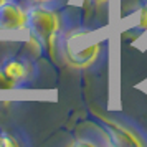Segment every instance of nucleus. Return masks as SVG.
Returning a JSON list of instances; mask_svg holds the SVG:
<instances>
[{
    "label": "nucleus",
    "mask_w": 147,
    "mask_h": 147,
    "mask_svg": "<svg viewBox=\"0 0 147 147\" xmlns=\"http://www.w3.org/2000/svg\"><path fill=\"white\" fill-rule=\"evenodd\" d=\"M27 20L25 28L30 33V38L38 50H48L53 53V45L56 33L60 30V15L55 10H50L47 7H32L25 10Z\"/></svg>",
    "instance_id": "nucleus-1"
},
{
    "label": "nucleus",
    "mask_w": 147,
    "mask_h": 147,
    "mask_svg": "<svg viewBox=\"0 0 147 147\" xmlns=\"http://www.w3.org/2000/svg\"><path fill=\"white\" fill-rule=\"evenodd\" d=\"M101 41L93 32L73 30L65 36V61L71 68L86 69L98 60Z\"/></svg>",
    "instance_id": "nucleus-2"
},
{
    "label": "nucleus",
    "mask_w": 147,
    "mask_h": 147,
    "mask_svg": "<svg viewBox=\"0 0 147 147\" xmlns=\"http://www.w3.org/2000/svg\"><path fill=\"white\" fill-rule=\"evenodd\" d=\"M102 124L107 129V136L111 137V142L114 146H124V147H132V146H144L146 142L140 139L137 134L134 132L132 129L126 127L124 124H119L113 119H107V117H101Z\"/></svg>",
    "instance_id": "nucleus-3"
},
{
    "label": "nucleus",
    "mask_w": 147,
    "mask_h": 147,
    "mask_svg": "<svg viewBox=\"0 0 147 147\" xmlns=\"http://www.w3.org/2000/svg\"><path fill=\"white\" fill-rule=\"evenodd\" d=\"M27 13L13 2L0 3V30H23Z\"/></svg>",
    "instance_id": "nucleus-4"
},
{
    "label": "nucleus",
    "mask_w": 147,
    "mask_h": 147,
    "mask_svg": "<svg viewBox=\"0 0 147 147\" xmlns=\"http://www.w3.org/2000/svg\"><path fill=\"white\" fill-rule=\"evenodd\" d=\"M2 69H3V73L7 74L15 84H17L18 81H22V80H25V78H27V66H25L22 61H18V60L8 61Z\"/></svg>",
    "instance_id": "nucleus-5"
},
{
    "label": "nucleus",
    "mask_w": 147,
    "mask_h": 147,
    "mask_svg": "<svg viewBox=\"0 0 147 147\" xmlns=\"http://www.w3.org/2000/svg\"><path fill=\"white\" fill-rule=\"evenodd\" d=\"M18 146L17 139H13L8 132H0V147H15Z\"/></svg>",
    "instance_id": "nucleus-6"
},
{
    "label": "nucleus",
    "mask_w": 147,
    "mask_h": 147,
    "mask_svg": "<svg viewBox=\"0 0 147 147\" xmlns=\"http://www.w3.org/2000/svg\"><path fill=\"white\" fill-rule=\"evenodd\" d=\"M13 86L15 83L3 73V69H0V89H12Z\"/></svg>",
    "instance_id": "nucleus-7"
},
{
    "label": "nucleus",
    "mask_w": 147,
    "mask_h": 147,
    "mask_svg": "<svg viewBox=\"0 0 147 147\" xmlns=\"http://www.w3.org/2000/svg\"><path fill=\"white\" fill-rule=\"evenodd\" d=\"M140 10L147 12V0H142V7H140Z\"/></svg>",
    "instance_id": "nucleus-8"
},
{
    "label": "nucleus",
    "mask_w": 147,
    "mask_h": 147,
    "mask_svg": "<svg viewBox=\"0 0 147 147\" xmlns=\"http://www.w3.org/2000/svg\"><path fill=\"white\" fill-rule=\"evenodd\" d=\"M94 3H96V5H101V3H104V2H106V0H93Z\"/></svg>",
    "instance_id": "nucleus-9"
},
{
    "label": "nucleus",
    "mask_w": 147,
    "mask_h": 147,
    "mask_svg": "<svg viewBox=\"0 0 147 147\" xmlns=\"http://www.w3.org/2000/svg\"><path fill=\"white\" fill-rule=\"evenodd\" d=\"M36 2H50V0H36Z\"/></svg>",
    "instance_id": "nucleus-10"
},
{
    "label": "nucleus",
    "mask_w": 147,
    "mask_h": 147,
    "mask_svg": "<svg viewBox=\"0 0 147 147\" xmlns=\"http://www.w3.org/2000/svg\"><path fill=\"white\" fill-rule=\"evenodd\" d=\"M2 2H5V0H0V3H2Z\"/></svg>",
    "instance_id": "nucleus-11"
}]
</instances>
